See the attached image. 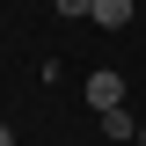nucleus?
Wrapping results in <instances>:
<instances>
[{
	"mask_svg": "<svg viewBox=\"0 0 146 146\" xmlns=\"http://www.w3.org/2000/svg\"><path fill=\"white\" fill-rule=\"evenodd\" d=\"M0 146H15V131H7V124H0Z\"/></svg>",
	"mask_w": 146,
	"mask_h": 146,
	"instance_id": "nucleus-5",
	"label": "nucleus"
},
{
	"mask_svg": "<svg viewBox=\"0 0 146 146\" xmlns=\"http://www.w3.org/2000/svg\"><path fill=\"white\" fill-rule=\"evenodd\" d=\"M58 15H95V0H51Z\"/></svg>",
	"mask_w": 146,
	"mask_h": 146,
	"instance_id": "nucleus-4",
	"label": "nucleus"
},
{
	"mask_svg": "<svg viewBox=\"0 0 146 146\" xmlns=\"http://www.w3.org/2000/svg\"><path fill=\"white\" fill-rule=\"evenodd\" d=\"M139 146H146V124H139Z\"/></svg>",
	"mask_w": 146,
	"mask_h": 146,
	"instance_id": "nucleus-6",
	"label": "nucleus"
},
{
	"mask_svg": "<svg viewBox=\"0 0 146 146\" xmlns=\"http://www.w3.org/2000/svg\"><path fill=\"white\" fill-rule=\"evenodd\" d=\"M102 139H110V146L139 139V124H131V110H124V102H117V110H102Z\"/></svg>",
	"mask_w": 146,
	"mask_h": 146,
	"instance_id": "nucleus-2",
	"label": "nucleus"
},
{
	"mask_svg": "<svg viewBox=\"0 0 146 146\" xmlns=\"http://www.w3.org/2000/svg\"><path fill=\"white\" fill-rule=\"evenodd\" d=\"M117 102H124V73H117V66H95L88 73V110L102 117V110H117Z\"/></svg>",
	"mask_w": 146,
	"mask_h": 146,
	"instance_id": "nucleus-1",
	"label": "nucleus"
},
{
	"mask_svg": "<svg viewBox=\"0 0 146 146\" xmlns=\"http://www.w3.org/2000/svg\"><path fill=\"white\" fill-rule=\"evenodd\" d=\"M88 22H102V29H124L131 22V0H95V15Z\"/></svg>",
	"mask_w": 146,
	"mask_h": 146,
	"instance_id": "nucleus-3",
	"label": "nucleus"
}]
</instances>
